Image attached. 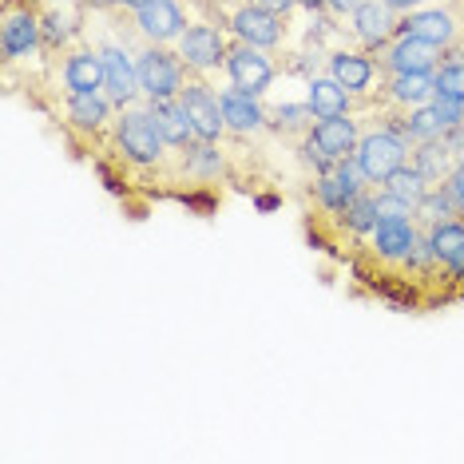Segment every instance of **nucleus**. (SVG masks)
<instances>
[{
	"mask_svg": "<svg viewBox=\"0 0 464 464\" xmlns=\"http://www.w3.org/2000/svg\"><path fill=\"white\" fill-rule=\"evenodd\" d=\"M147 108H151L155 115V123H160V131H163V140L167 147H171L175 155H183V151H191L195 147V123H191V115H187L183 108V100H147Z\"/></svg>",
	"mask_w": 464,
	"mask_h": 464,
	"instance_id": "obj_19",
	"label": "nucleus"
},
{
	"mask_svg": "<svg viewBox=\"0 0 464 464\" xmlns=\"http://www.w3.org/2000/svg\"><path fill=\"white\" fill-rule=\"evenodd\" d=\"M179 100H183L187 115H191L195 123V135L198 140H227V120H223V103H218V92L210 88L207 76H198L191 72L183 83V92H179Z\"/></svg>",
	"mask_w": 464,
	"mask_h": 464,
	"instance_id": "obj_10",
	"label": "nucleus"
},
{
	"mask_svg": "<svg viewBox=\"0 0 464 464\" xmlns=\"http://www.w3.org/2000/svg\"><path fill=\"white\" fill-rule=\"evenodd\" d=\"M56 72L64 92H103V60L88 36L76 40L68 52H60Z\"/></svg>",
	"mask_w": 464,
	"mask_h": 464,
	"instance_id": "obj_14",
	"label": "nucleus"
},
{
	"mask_svg": "<svg viewBox=\"0 0 464 464\" xmlns=\"http://www.w3.org/2000/svg\"><path fill=\"white\" fill-rule=\"evenodd\" d=\"M310 108L318 120H330V115H350L353 111V96L342 88L334 76H310V92H305Z\"/></svg>",
	"mask_w": 464,
	"mask_h": 464,
	"instance_id": "obj_23",
	"label": "nucleus"
},
{
	"mask_svg": "<svg viewBox=\"0 0 464 464\" xmlns=\"http://www.w3.org/2000/svg\"><path fill=\"white\" fill-rule=\"evenodd\" d=\"M227 76L230 83H238L242 92H255V96H262V92L274 83V64L266 56V48L250 44V40H230L227 48Z\"/></svg>",
	"mask_w": 464,
	"mask_h": 464,
	"instance_id": "obj_13",
	"label": "nucleus"
},
{
	"mask_svg": "<svg viewBox=\"0 0 464 464\" xmlns=\"http://www.w3.org/2000/svg\"><path fill=\"white\" fill-rule=\"evenodd\" d=\"M298 8H305V13H325V0H298Z\"/></svg>",
	"mask_w": 464,
	"mask_h": 464,
	"instance_id": "obj_32",
	"label": "nucleus"
},
{
	"mask_svg": "<svg viewBox=\"0 0 464 464\" xmlns=\"http://www.w3.org/2000/svg\"><path fill=\"white\" fill-rule=\"evenodd\" d=\"M135 64H140V88H143V100H175L183 92L187 76V60L179 56V48L171 52L167 44H151L143 40L140 52H135Z\"/></svg>",
	"mask_w": 464,
	"mask_h": 464,
	"instance_id": "obj_5",
	"label": "nucleus"
},
{
	"mask_svg": "<svg viewBox=\"0 0 464 464\" xmlns=\"http://www.w3.org/2000/svg\"><path fill=\"white\" fill-rule=\"evenodd\" d=\"M377 56H382V64H385L389 76H401V72H437L445 48L429 44V40H420V36L397 33L393 44H385Z\"/></svg>",
	"mask_w": 464,
	"mask_h": 464,
	"instance_id": "obj_15",
	"label": "nucleus"
},
{
	"mask_svg": "<svg viewBox=\"0 0 464 464\" xmlns=\"http://www.w3.org/2000/svg\"><path fill=\"white\" fill-rule=\"evenodd\" d=\"M401 33L420 36L437 48H452L464 40V24L457 20L452 8H413V13L401 16Z\"/></svg>",
	"mask_w": 464,
	"mask_h": 464,
	"instance_id": "obj_18",
	"label": "nucleus"
},
{
	"mask_svg": "<svg viewBox=\"0 0 464 464\" xmlns=\"http://www.w3.org/2000/svg\"><path fill=\"white\" fill-rule=\"evenodd\" d=\"M382 191L397 195L401 203H409V207L417 210V203H420V198H425V195L432 191V187L425 183V179H420V171H417L413 163H405V167H401V171H393V175L385 179V183H382Z\"/></svg>",
	"mask_w": 464,
	"mask_h": 464,
	"instance_id": "obj_25",
	"label": "nucleus"
},
{
	"mask_svg": "<svg viewBox=\"0 0 464 464\" xmlns=\"http://www.w3.org/2000/svg\"><path fill=\"white\" fill-rule=\"evenodd\" d=\"M314 108H310V100L305 103H274V108H266V128L274 135H282V140H305L314 128Z\"/></svg>",
	"mask_w": 464,
	"mask_h": 464,
	"instance_id": "obj_22",
	"label": "nucleus"
},
{
	"mask_svg": "<svg viewBox=\"0 0 464 464\" xmlns=\"http://www.w3.org/2000/svg\"><path fill=\"white\" fill-rule=\"evenodd\" d=\"M0 56L5 72L44 56V0H0Z\"/></svg>",
	"mask_w": 464,
	"mask_h": 464,
	"instance_id": "obj_2",
	"label": "nucleus"
},
{
	"mask_svg": "<svg viewBox=\"0 0 464 464\" xmlns=\"http://www.w3.org/2000/svg\"><path fill=\"white\" fill-rule=\"evenodd\" d=\"M223 20H227V28L238 40H250V44H258L266 52L286 44V24H282L286 16H274V13H266V8H258V5H246V0H242L238 8H227Z\"/></svg>",
	"mask_w": 464,
	"mask_h": 464,
	"instance_id": "obj_12",
	"label": "nucleus"
},
{
	"mask_svg": "<svg viewBox=\"0 0 464 464\" xmlns=\"http://www.w3.org/2000/svg\"><path fill=\"white\" fill-rule=\"evenodd\" d=\"M432 111L440 115V123H445V128H457V123H464V100L460 96H445V92H437V96H432Z\"/></svg>",
	"mask_w": 464,
	"mask_h": 464,
	"instance_id": "obj_26",
	"label": "nucleus"
},
{
	"mask_svg": "<svg viewBox=\"0 0 464 464\" xmlns=\"http://www.w3.org/2000/svg\"><path fill=\"white\" fill-rule=\"evenodd\" d=\"M420 235H425L432 258H437L440 266H452V262L464 255V215L460 218H445V223L420 230Z\"/></svg>",
	"mask_w": 464,
	"mask_h": 464,
	"instance_id": "obj_24",
	"label": "nucleus"
},
{
	"mask_svg": "<svg viewBox=\"0 0 464 464\" xmlns=\"http://www.w3.org/2000/svg\"><path fill=\"white\" fill-rule=\"evenodd\" d=\"M44 108L60 120V128L76 147H92V155H100L108 147V135L115 128V103L108 92H64L56 88V103Z\"/></svg>",
	"mask_w": 464,
	"mask_h": 464,
	"instance_id": "obj_1",
	"label": "nucleus"
},
{
	"mask_svg": "<svg viewBox=\"0 0 464 464\" xmlns=\"http://www.w3.org/2000/svg\"><path fill=\"white\" fill-rule=\"evenodd\" d=\"M325 68H330V76L362 103L373 100V83L377 88L389 83V72L382 64V56H377V52H365V48H337V52L325 56Z\"/></svg>",
	"mask_w": 464,
	"mask_h": 464,
	"instance_id": "obj_6",
	"label": "nucleus"
},
{
	"mask_svg": "<svg viewBox=\"0 0 464 464\" xmlns=\"http://www.w3.org/2000/svg\"><path fill=\"white\" fill-rule=\"evenodd\" d=\"M377 215H382V218H413V207L401 203L397 195L382 191V195H377Z\"/></svg>",
	"mask_w": 464,
	"mask_h": 464,
	"instance_id": "obj_27",
	"label": "nucleus"
},
{
	"mask_svg": "<svg viewBox=\"0 0 464 464\" xmlns=\"http://www.w3.org/2000/svg\"><path fill=\"white\" fill-rule=\"evenodd\" d=\"M369 187V179L362 175V167H357L353 160H342L334 167H325L322 175H314V215H325V218H337L345 207L353 203L357 195H362Z\"/></svg>",
	"mask_w": 464,
	"mask_h": 464,
	"instance_id": "obj_7",
	"label": "nucleus"
},
{
	"mask_svg": "<svg viewBox=\"0 0 464 464\" xmlns=\"http://www.w3.org/2000/svg\"><path fill=\"white\" fill-rule=\"evenodd\" d=\"M246 5H258V8H266V13H274V16H290L294 8H298V0H246Z\"/></svg>",
	"mask_w": 464,
	"mask_h": 464,
	"instance_id": "obj_29",
	"label": "nucleus"
},
{
	"mask_svg": "<svg viewBox=\"0 0 464 464\" xmlns=\"http://www.w3.org/2000/svg\"><path fill=\"white\" fill-rule=\"evenodd\" d=\"M350 33L357 40V48L382 52L385 44H393V36L401 33V13L389 0H362L350 16Z\"/></svg>",
	"mask_w": 464,
	"mask_h": 464,
	"instance_id": "obj_11",
	"label": "nucleus"
},
{
	"mask_svg": "<svg viewBox=\"0 0 464 464\" xmlns=\"http://www.w3.org/2000/svg\"><path fill=\"white\" fill-rule=\"evenodd\" d=\"M218 103H223V120H227V135H238V140H255V135L270 131L266 128V108L258 103L255 92H242L238 83L218 92Z\"/></svg>",
	"mask_w": 464,
	"mask_h": 464,
	"instance_id": "obj_16",
	"label": "nucleus"
},
{
	"mask_svg": "<svg viewBox=\"0 0 464 464\" xmlns=\"http://www.w3.org/2000/svg\"><path fill=\"white\" fill-rule=\"evenodd\" d=\"M449 195L457 198V207L464 210V160H457V167H452V175H449Z\"/></svg>",
	"mask_w": 464,
	"mask_h": 464,
	"instance_id": "obj_28",
	"label": "nucleus"
},
{
	"mask_svg": "<svg viewBox=\"0 0 464 464\" xmlns=\"http://www.w3.org/2000/svg\"><path fill=\"white\" fill-rule=\"evenodd\" d=\"M382 96H385V103H393V108L432 103V96H437V72H401V76H389Z\"/></svg>",
	"mask_w": 464,
	"mask_h": 464,
	"instance_id": "obj_21",
	"label": "nucleus"
},
{
	"mask_svg": "<svg viewBox=\"0 0 464 464\" xmlns=\"http://www.w3.org/2000/svg\"><path fill=\"white\" fill-rule=\"evenodd\" d=\"M353 163L362 167V175L369 179V187L385 183L393 171L409 163V143L401 135L385 131V128H373V131H362L357 140V151H353Z\"/></svg>",
	"mask_w": 464,
	"mask_h": 464,
	"instance_id": "obj_8",
	"label": "nucleus"
},
{
	"mask_svg": "<svg viewBox=\"0 0 464 464\" xmlns=\"http://www.w3.org/2000/svg\"><path fill=\"white\" fill-rule=\"evenodd\" d=\"M357 140H362V128H357L353 111L350 115H330V120H318L310 128V135L298 143V155H302V163L310 167L314 175H322L325 167H334L342 160H353Z\"/></svg>",
	"mask_w": 464,
	"mask_h": 464,
	"instance_id": "obj_3",
	"label": "nucleus"
},
{
	"mask_svg": "<svg viewBox=\"0 0 464 464\" xmlns=\"http://www.w3.org/2000/svg\"><path fill=\"white\" fill-rule=\"evenodd\" d=\"M179 56L187 60V68L198 72V76H215L218 68L227 72V48L230 40L223 33V24L215 28V20H207V24H187V33L175 40Z\"/></svg>",
	"mask_w": 464,
	"mask_h": 464,
	"instance_id": "obj_9",
	"label": "nucleus"
},
{
	"mask_svg": "<svg viewBox=\"0 0 464 464\" xmlns=\"http://www.w3.org/2000/svg\"><path fill=\"white\" fill-rule=\"evenodd\" d=\"M131 20L143 33V40H151V44H175L187 33V16L179 8V0H143L131 13Z\"/></svg>",
	"mask_w": 464,
	"mask_h": 464,
	"instance_id": "obj_17",
	"label": "nucleus"
},
{
	"mask_svg": "<svg viewBox=\"0 0 464 464\" xmlns=\"http://www.w3.org/2000/svg\"><path fill=\"white\" fill-rule=\"evenodd\" d=\"M389 5H393L397 13L405 16V13H413V8H420V5H425V0H389Z\"/></svg>",
	"mask_w": 464,
	"mask_h": 464,
	"instance_id": "obj_31",
	"label": "nucleus"
},
{
	"mask_svg": "<svg viewBox=\"0 0 464 464\" xmlns=\"http://www.w3.org/2000/svg\"><path fill=\"white\" fill-rule=\"evenodd\" d=\"M409 163L417 167L420 179H425L429 187H445L449 175H452V167H457V155L449 151L445 135H440V140H425V143L409 147Z\"/></svg>",
	"mask_w": 464,
	"mask_h": 464,
	"instance_id": "obj_20",
	"label": "nucleus"
},
{
	"mask_svg": "<svg viewBox=\"0 0 464 464\" xmlns=\"http://www.w3.org/2000/svg\"><path fill=\"white\" fill-rule=\"evenodd\" d=\"M123 33V24H120ZM92 40V36H88ZM103 60V92H108V100L115 108H131V103L143 100V88H140V64H135V52L128 44V33L123 36H96L92 40Z\"/></svg>",
	"mask_w": 464,
	"mask_h": 464,
	"instance_id": "obj_4",
	"label": "nucleus"
},
{
	"mask_svg": "<svg viewBox=\"0 0 464 464\" xmlns=\"http://www.w3.org/2000/svg\"><path fill=\"white\" fill-rule=\"evenodd\" d=\"M357 5H362V0H325V13L330 16H353Z\"/></svg>",
	"mask_w": 464,
	"mask_h": 464,
	"instance_id": "obj_30",
	"label": "nucleus"
}]
</instances>
